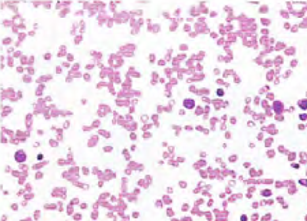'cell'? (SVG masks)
I'll return each instance as SVG.
<instances>
[{
    "label": "cell",
    "mask_w": 307,
    "mask_h": 221,
    "mask_svg": "<svg viewBox=\"0 0 307 221\" xmlns=\"http://www.w3.org/2000/svg\"><path fill=\"white\" fill-rule=\"evenodd\" d=\"M15 160L18 162H23V161L26 160V153L23 150H18L17 153H15Z\"/></svg>",
    "instance_id": "cell-1"
},
{
    "label": "cell",
    "mask_w": 307,
    "mask_h": 221,
    "mask_svg": "<svg viewBox=\"0 0 307 221\" xmlns=\"http://www.w3.org/2000/svg\"><path fill=\"white\" fill-rule=\"evenodd\" d=\"M184 106H187V108H192V106H194L192 100H186V101H184Z\"/></svg>",
    "instance_id": "cell-2"
},
{
    "label": "cell",
    "mask_w": 307,
    "mask_h": 221,
    "mask_svg": "<svg viewBox=\"0 0 307 221\" xmlns=\"http://www.w3.org/2000/svg\"><path fill=\"white\" fill-rule=\"evenodd\" d=\"M299 105H300L302 109H306L307 108V100H302L300 102H299Z\"/></svg>",
    "instance_id": "cell-3"
}]
</instances>
